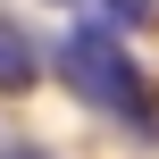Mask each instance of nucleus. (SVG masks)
I'll return each mask as SVG.
<instances>
[{
	"instance_id": "nucleus-3",
	"label": "nucleus",
	"mask_w": 159,
	"mask_h": 159,
	"mask_svg": "<svg viewBox=\"0 0 159 159\" xmlns=\"http://www.w3.org/2000/svg\"><path fill=\"white\" fill-rule=\"evenodd\" d=\"M92 8H101L109 25H151L159 17V0H92Z\"/></svg>"
},
{
	"instance_id": "nucleus-1",
	"label": "nucleus",
	"mask_w": 159,
	"mask_h": 159,
	"mask_svg": "<svg viewBox=\"0 0 159 159\" xmlns=\"http://www.w3.org/2000/svg\"><path fill=\"white\" fill-rule=\"evenodd\" d=\"M59 75H67L75 101L126 117L134 134H159V92H151V75L134 67V50L117 42V25H92V17H84V25L59 42Z\"/></svg>"
},
{
	"instance_id": "nucleus-2",
	"label": "nucleus",
	"mask_w": 159,
	"mask_h": 159,
	"mask_svg": "<svg viewBox=\"0 0 159 159\" xmlns=\"http://www.w3.org/2000/svg\"><path fill=\"white\" fill-rule=\"evenodd\" d=\"M34 75H42V59H34L8 25H0V92H17V84H34Z\"/></svg>"
}]
</instances>
